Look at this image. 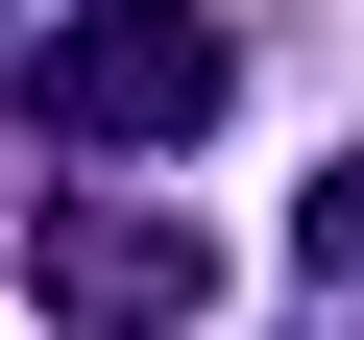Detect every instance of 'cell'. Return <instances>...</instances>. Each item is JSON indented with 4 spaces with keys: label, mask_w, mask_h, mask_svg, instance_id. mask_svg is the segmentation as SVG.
<instances>
[{
    "label": "cell",
    "mask_w": 364,
    "mask_h": 340,
    "mask_svg": "<svg viewBox=\"0 0 364 340\" xmlns=\"http://www.w3.org/2000/svg\"><path fill=\"white\" fill-rule=\"evenodd\" d=\"M243 97V25L219 0H73V25L25 49V122L73 146V170H146V146H195Z\"/></svg>",
    "instance_id": "6da1fadb"
},
{
    "label": "cell",
    "mask_w": 364,
    "mask_h": 340,
    "mask_svg": "<svg viewBox=\"0 0 364 340\" xmlns=\"http://www.w3.org/2000/svg\"><path fill=\"white\" fill-rule=\"evenodd\" d=\"M25 292L73 340H195L219 316V219H170V195H49L25 219Z\"/></svg>",
    "instance_id": "7a4b0ae2"
},
{
    "label": "cell",
    "mask_w": 364,
    "mask_h": 340,
    "mask_svg": "<svg viewBox=\"0 0 364 340\" xmlns=\"http://www.w3.org/2000/svg\"><path fill=\"white\" fill-rule=\"evenodd\" d=\"M291 267H316V292H364V146L316 170V219H291Z\"/></svg>",
    "instance_id": "3957f363"
}]
</instances>
